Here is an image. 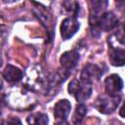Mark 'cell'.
<instances>
[{
	"instance_id": "1",
	"label": "cell",
	"mask_w": 125,
	"mask_h": 125,
	"mask_svg": "<svg viewBox=\"0 0 125 125\" xmlns=\"http://www.w3.org/2000/svg\"><path fill=\"white\" fill-rule=\"evenodd\" d=\"M47 79L40 65L30 66L25 75V87L31 91H40L46 89Z\"/></svg>"
},
{
	"instance_id": "2",
	"label": "cell",
	"mask_w": 125,
	"mask_h": 125,
	"mask_svg": "<svg viewBox=\"0 0 125 125\" xmlns=\"http://www.w3.org/2000/svg\"><path fill=\"white\" fill-rule=\"evenodd\" d=\"M68 93L73 96L78 102L83 103L91 97L92 94V85L85 83L78 79H73L68 84L67 88Z\"/></svg>"
},
{
	"instance_id": "3",
	"label": "cell",
	"mask_w": 125,
	"mask_h": 125,
	"mask_svg": "<svg viewBox=\"0 0 125 125\" xmlns=\"http://www.w3.org/2000/svg\"><path fill=\"white\" fill-rule=\"evenodd\" d=\"M121 100V96H115V97H100L96 100L94 105L96 109L103 113V114H109L112 113L116 107L118 106Z\"/></svg>"
},
{
	"instance_id": "4",
	"label": "cell",
	"mask_w": 125,
	"mask_h": 125,
	"mask_svg": "<svg viewBox=\"0 0 125 125\" xmlns=\"http://www.w3.org/2000/svg\"><path fill=\"white\" fill-rule=\"evenodd\" d=\"M106 2L105 1H90V25L92 28V33L93 35H96V32H99V29L97 27L98 21L100 17L104 14V11L106 7Z\"/></svg>"
},
{
	"instance_id": "5",
	"label": "cell",
	"mask_w": 125,
	"mask_h": 125,
	"mask_svg": "<svg viewBox=\"0 0 125 125\" xmlns=\"http://www.w3.org/2000/svg\"><path fill=\"white\" fill-rule=\"evenodd\" d=\"M122 88H123V81L119 75L111 74L105 78L104 89L108 96L110 97L119 96Z\"/></svg>"
},
{
	"instance_id": "6",
	"label": "cell",
	"mask_w": 125,
	"mask_h": 125,
	"mask_svg": "<svg viewBox=\"0 0 125 125\" xmlns=\"http://www.w3.org/2000/svg\"><path fill=\"white\" fill-rule=\"evenodd\" d=\"M102 75H103V71L98 65L93 64V63H88L87 65L83 67L81 71L80 80L92 85L95 81L99 80Z\"/></svg>"
},
{
	"instance_id": "7",
	"label": "cell",
	"mask_w": 125,
	"mask_h": 125,
	"mask_svg": "<svg viewBox=\"0 0 125 125\" xmlns=\"http://www.w3.org/2000/svg\"><path fill=\"white\" fill-rule=\"evenodd\" d=\"M79 22L74 18H66L61 24V36L63 40L71 38L79 29Z\"/></svg>"
},
{
	"instance_id": "8",
	"label": "cell",
	"mask_w": 125,
	"mask_h": 125,
	"mask_svg": "<svg viewBox=\"0 0 125 125\" xmlns=\"http://www.w3.org/2000/svg\"><path fill=\"white\" fill-rule=\"evenodd\" d=\"M116 26H118V19L111 12L104 13L100 17L98 23H97L98 29L103 30V31H110L114 29Z\"/></svg>"
},
{
	"instance_id": "9",
	"label": "cell",
	"mask_w": 125,
	"mask_h": 125,
	"mask_svg": "<svg viewBox=\"0 0 125 125\" xmlns=\"http://www.w3.org/2000/svg\"><path fill=\"white\" fill-rule=\"evenodd\" d=\"M79 58H80L79 54L76 51H74V50L66 51L61 56L60 63H61L63 70L69 72L70 70H72L76 66V64L79 62Z\"/></svg>"
},
{
	"instance_id": "10",
	"label": "cell",
	"mask_w": 125,
	"mask_h": 125,
	"mask_svg": "<svg viewBox=\"0 0 125 125\" xmlns=\"http://www.w3.org/2000/svg\"><path fill=\"white\" fill-rule=\"evenodd\" d=\"M71 109V104L68 100H60L54 106V115L56 120H66Z\"/></svg>"
},
{
	"instance_id": "11",
	"label": "cell",
	"mask_w": 125,
	"mask_h": 125,
	"mask_svg": "<svg viewBox=\"0 0 125 125\" xmlns=\"http://www.w3.org/2000/svg\"><path fill=\"white\" fill-rule=\"evenodd\" d=\"M3 77L9 83H18L23 77V72L17 66L12 64H7L3 70Z\"/></svg>"
},
{
	"instance_id": "12",
	"label": "cell",
	"mask_w": 125,
	"mask_h": 125,
	"mask_svg": "<svg viewBox=\"0 0 125 125\" xmlns=\"http://www.w3.org/2000/svg\"><path fill=\"white\" fill-rule=\"evenodd\" d=\"M108 58L110 63L114 66H122L125 62L124 48H109Z\"/></svg>"
},
{
	"instance_id": "13",
	"label": "cell",
	"mask_w": 125,
	"mask_h": 125,
	"mask_svg": "<svg viewBox=\"0 0 125 125\" xmlns=\"http://www.w3.org/2000/svg\"><path fill=\"white\" fill-rule=\"evenodd\" d=\"M33 5H35L36 7L34 8V13L35 15L37 16V18L41 21V22L47 26V28H49V26L51 25V22H52V18H51V15L50 13L48 12V10L45 9V7H43L42 5L38 4V3H32Z\"/></svg>"
},
{
	"instance_id": "14",
	"label": "cell",
	"mask_w": 125,
	"mask_h": 125,
	"mask_svg": "<svg viewBox=\"0 0 125 125\" xmlns=\"http://www.w3.org/2000/svg\"><path fill=\"white\" fill-rule=\"evenodd\" d=\"M107 42H108L109 48H123V46H124V33H123V29L121 28L120 30L112 33L107 38Z\"/></svg>"
},
{
	"instance_id": "15",
	"label": "cell",
	"mask_w": 125,
	"mask_h": 125,
	"mask_svg": "<svg viewBox=\"0 0 125 125\" xmlns=\"http://www.w3.org/2000/svg\"><path fill=\"white\" fill-rule=\"evenodd\" d=\"M62 9L64 14L70 16V18L75 19L79 12V3L76 1H72V0L63 1L62 4Z\"/></svg>"
},
{
	"instance_id": "16",
	"label": "cell",
	"mask_w": 125,
	"mask_h": 125,
	"mask_svg": "<svg viewBox=\"0 0 125 125\" xmlns=\"http://www.w3.org/2000/svg\"><path fill=\"white\" fill-rule=\"evenodd\" d=\"M28 125H48V116L42 112H35L27 117Z\"/></svg>"
},
{
	"instance_id": "17",
	"label": "cell",
	"mask_w": 125,
	"mask_h": 125,
	"mask_svg": "<svg viewBox=\"0 0 125 125\" xmlns=\"http://www.w3.org/2000/svg\"><path fill=\"white\" fill-rule=\"evenodd\" d=\"M87 113V107L86 105H84L83 104H79L76 105V108L74 110V113H73V117H72V121L74 123V125H77V124H81L83 118L85 117Z\"/></svg>"
},
{
	"instance_id": "18",
	"label": "cell",
	"mask_w": 125,
	"mask_h": 125,
	"mask_svg": "<svg viewBox=\"0 0 125 125\" xmlns=\"http://www.w3.org/2000/svg\"><path fill=\"white\" fill-rule=\"evenodd\" d=\"M2 125H22L21 120L18 118V117H15V116H10L8 117L3 123Z\"/></svg>"
},
{
	"instance_id": "19",
	"label": "cell",
	"mask_w": 125,
	"mask_h": 125,
	"mask_svg": "<svg viewBox=\"0 0 125 125\" xmlns=\"http://www.w3.org/2000/svg\"><path fill=\"white\" fill-rule=\"evenodd\" d=\"M55 125H69L67 120H56Z\"/></svg>"
},
{
	"instance_id": "20",
	"label": "cell",
	"mask_w": 125,
	"mask_h": 125,
	"mask_svg": "<svg viewBox=\"0 0 125 125\" xmlns=\"http://www.w3.org/2000/svg\"><path fill=\"white\" fill-rule=\"evenodd\" d=\"M120 115H121V117H123V106L120 108Z\"/></svg>"
},
{
	"instance_id": "21",
	"label": "cell",
	"mask_w": 125,
	"mask_h": 125,
	"mask_svg": "<svg viewBox=\"0 0 125 125\" xmlns=\"http://www.w3.org/2000/svg\"><path fill=\"white\" fill-rule=\"evenodd\" d=\"M2 87V78H1V75H0V89Z\"/></svg>"
}]
</instances>
